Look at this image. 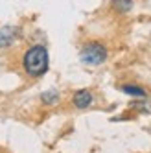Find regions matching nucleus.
Segmentation results:
<instances>
[{
  "label": "nucleus",
  "instance_id": "nucleus-1",
  "mask_svg": "<svg viewBox=\"0 0 151 153\" xmlns=\"http://www.w3.org/2000/svg\"><path fill=\"white\" fill-rule=\"evenodd\" d=\"M24 70L31 78L42 76L48 70V52L44 46L35 45L24 53Z\"/></svg>",
  "mask_w": 151,
  "mask_h": 153
},
{
  "label": "nucleus",
  "instance_id": "nucleus-2",
  "mask_svg": "<svg viewBox=\"0 0 151 153\" xmlns=\"http://www.w3.org/2000/svg\"><path fill=\"white\" fill-rule=\"evenodd\" d=\"M79 57L87 65H101L107 59V48L100 42H89V45L83 46Z\"/></svg>",
  "mask_w": 151,
  "mask_h": 153
},
{
  "label": "nucleus",
  "instance_id": "nucleus-3",
  "mask_svg": "<svg viewBox=\"0 0 151 153\" xmlns=\"http://www.w3.org/2000/svg\"><path fill=\"white\" fill-rule=\"evenodd\" d=\"M20 35V28L17 26H6L0 30V48H6L9 45H13V42L19 39Z\"/></svg>",
  "mask_w": 151,
  "mask_h": 153
},
{
  "label": "nucleus",
  "instance_id": "nucleus-4",
  "mask_svg": "<svg viewBox=\"0 0 151 153\" xmlns=\"http://www.w3.org/2000/svg\"><path fill=\"white\" fill-rule=\"evenodd\" d=\"M90 103H92V94H90V91L83 89V91H78V92L74 94V105L78 107V109H87Z\"/></svg>",
  "mask_w": 151,
  "mask_h": 153
},
{
  "label": "nucleus",
  "instance_id": "nucleus-5",
  "mask_svg": "<svg viewBox=\"0 0 151 153\" xmlns=\"http://www.w3.org/2000/svg\"><path fill=\"white\" fill-rule=\"evenodd\" d=\"M111 6L118 13H127V11H131V7H133V0H113Z\"/></svg>",
  "mask_w": 151,
  "mask_h": 153
},
{
  "label": "nucleus",
  "instance_id": "nucleus-6",
  "mask_svg": "<svg viewBox=\"0 0 151 153\" xmlns=\"http://www.w3.org/2000/svg\"><path fill=\"white\" fill-rule=\"evenodd\" d=\"M122 91H124L125 94H129V96L142 98V100L147 96V94H146V91H144V89H140V87H136V85H124V87H122Z\"/></svg>",
  "mask_w": 151,
  "mask_h": 153
},
{
  "label": "nucleus",
  "instance_id": "nucleus-7",
  "mask_svg": "<svg viewBox=\"0 0 151 153\" xmlns=\"http://www.w3.org/2000/svg\"><path fill=\"white\" fill-rule=\"evenodd\" d=\"M41 100H42V103L52 105V103H57L59 102V94L56 91H46V92L41 94Z\"/></svg>",
  "mask_w": 151,
  "mask_h": 153
}]
</instances>
